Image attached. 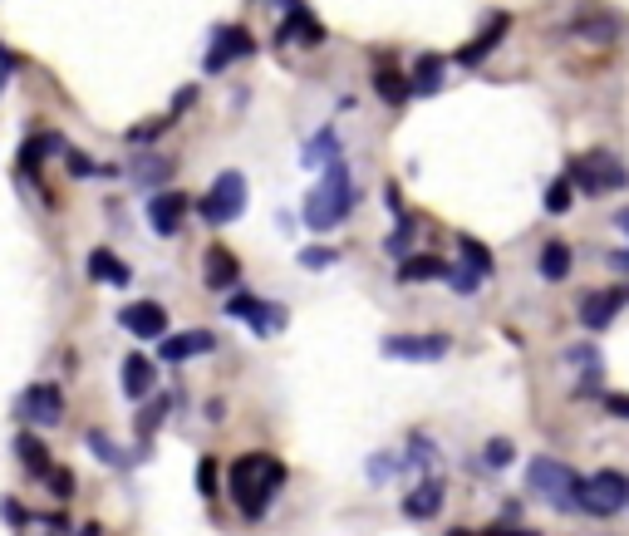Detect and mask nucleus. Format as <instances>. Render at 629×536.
<instances>
[{"label": "nucleus", "instance_id": "1", "mask_svg": "<svg viewBox=\"0 0 629 536\" xmlns=\"http://www.w3.org/2000/svg\"><path fill=\"white\" fill-rule=\"evenodd\" d=\"M281 482H286V468H281L271 453H241V458L231 463V497H236V507H241L251 522L266 517V507H271V497H276Z\"/></svg>", "mask_w": 629, "mask_h": 536}, {"label": "nucleus", "instance_id": "2", "mask_svg": "<svg viewBox=\"0 0 629 536\" xmlns=\"http://www.w3.org/2000/svg\"><path fill=\"white\" fill-rule=\"evenodd\" d=\"M349 207H354L349 168L335 158V163H325V178L315 182V192L305 197V227L310 232H330V227H340L344 217H349Z\"/></svg>", "mask_w": 629, "mask_h": 536}, {"label": "nucleus", "instance_id": "3", "mask_svg": "<svg viewBox=\"0 0 629 536\" xmlns=\"http://www.w3.org/2000/svg\"><path fill=\"white\" fill-rule=\"evenodd\" d=\"M526 482H531V492H536L541 502H551L556 512H571V507H575L580 477H575L566 463H556V458H531V468H526Z\"/></svg>", "mask_w": 629, "mask_h": 536}, {"label": "nucleus", "instance_id": "4", "mask_svg": "<svg viewBox=\"0 0 629 536\" xmlns=\"http://www.w3.org/2000/svg\"><path fill=\"white\" fill-rule=\"evenodd\" d=\"M575 507H585L590 517H615L620 507H629V477L625 473H595L580 477V492H575Z\"/></svg>", "mask_w": 629, "mask_h": 536}, {"label": "nucleus", "instance_id": "5", "mask_svg": "<svg viewBox=\"0 0 629 536\" xmlns=\"http://www.w3.org/2000/svg\"><path fill=\"white\" fill-rule=\"evenodd\" d=\"M566 178H571L580 192L600 197V192H610V187H625L629 173H625V163H620V158H610V153H585V158H571Z\"/></svg>", "mask_w": 629, "mask_h": 536}, {"label": "nucleus", "instance_id": "6", "mask_svg": "<svg viewBox=\"0 0 629 536\" xmlns=\"http://www.w3.org/2000/svg\"><path fill=\"white\" fill-rule=\"evenodd\" d=\"M246 212V178L241 173H222V178L207 187V197H202V217L212 222V227H227Z\"/></svg>", "mask_w": 629, "mask_h": 536}, {"label": "nucleus", "instance_id": "7", "mask_svg": "<svg viewBox=\"0 0 629 536\" xmlns=\"http://www.w3.org/2000/svg\"><path fill=\"white\" fill-rule=\"evenodd\" d=\"M379 350L389 359H408V364H433L453 350V340L448 335H389Z\"/></svg>", "mask_w": 629, "mask_h": 536}, {"label": "nucleus", "instance_id": "8", "mask_svg": "<svg viewBox=\"0 0 629 536\" xmlns=\"http://www.w3.org/2000/svg\"><path fill=\"white\" fill-rule=\"evenodd\" d=\"M118 325L128 335H138V340H163L168 335V310L158 300H133V305L118 310Z\"/></svg>", "mask_w": 629, "mask_h": 536}, {"label": "nucleus", "instance_id": "9", "mask_svg": "<svg viewBox=\"0 0 629 536\" xmlns=\"http://www.w3.org/2000/svg\"><path fill=\"white\" fill-rule=\"evenodd\" d=\"M629 305V286H615V291H590V296L580 300V325L585 330H610L615 325V315Z\"/></svg>", "mask_w": 629, "mask_h": 536}, {"label": "nucleus", "instance_id": "10", "mask_svg": "<svg viewBox=\"0 0 629 536\" xmlns=\"http://www.w3.org/2000/svg\"><path fill=\"white\" fill-rule=\"evenodd\" d=\"M227 315L246 320L256 335H276V330L286 325V310H281V305H266V300H256V296H231L227 300Z\"/></svg>", "mask_w": 629, "mask_h": 536}, {"label": "nucleus", "instance_id": "11", "mask_svg": "<svg viewBox=\"0 0 629 536\" xmlns=\"http://www.w3.org/2000/svg\"><path fill=\"white\" fill-rule=\"evenodd\" d=\"M20 409H25V418H30V423H40V428H55L59 418H64V394H59V384H35V389H25Z\"/></svg>", "mask_w": 629, "mask_h": 536}, {"label": "nucleus", "instance_id": "12", "mask_svg": "<svg viewBox=\"0 0 629 536\" xmlns=\"http://www.w3.org/2000/svg\"><path fill=\"white\" fill-rule=\"evenodd\" d=\"M507 30H512V15H507V10H497V15L487 20V30H482L477 40H467V45L458 50V64H482L492 50H497V45H502V35H507Z\"/></svg>", "mask_w": 629, "mask_h": 536}, {"label": "nucleus", "instance_id": "13", "mask_svg": "<svg viewBox=\"0 0 629 536\" xmlns=\"http://www.w3.org/2000/svg\"><path fill=\"white\" fill-rule=\"evenodd\" d=\"M246 55H251V30L246 25H227V30H217V45L207 55V69L217 74V69H227L231 60H246Z\"/></svg>", "mask_w": 629, "mask_h": 536}, {"label": "nucleus", "instance_id": "14", "mask_svg": "<svg viewBox=\"0 0 629 536\" xmlns=\"http://www.w3.org/2000/svg\"><path fill=\"white\" fill-rule=\"evenodd\" d=\"M212 345H217V335H212V330L163 335V345H158V359H163V364H182V359H192V355H207Z\"/></svg>", "mask_w": 629, "mask_h": 536}, {"label": "nucleus", "instance_id": "15", "mask_svg": "<svg viewBox=\"0 0 629 536\" xmlns=\"http://www.w3.org/2000/svg\"><path fill=\"white\" fill-rule=\"evenodd\" d=\"M202 276H207V291H231L241 281V261L227 246H207V261H202Z\"/></svg>", "mask_w": 629, "mask_h": 536}, {"label": "nucleus", "instance_id": "16", "mask_svg": "<svg viewBox=\"0 0 629 536\" xmlns=\"http://www.w3.org/2000/svg\"><path fill=\"white\" fill-rule=\"evenodd\" d=\"M182 217H187V197H182V192H158V197L148 202V227H153L158 237H172V232L182 227Z\"/></svg>", "mask_w": 629, "mask_h": 536}, {"label": "nucleus", "instance_id": "17", "mask_svg": "<svg viewBox=\"0 0 629 536\" xmlns=\"http://www.w3.org/2000/svg\"><path fill=\"white\" fill-rule=\"evenodd\" d=\"M438 507H443V477H423V482L403 497V517H413V522L438 517Z\"/></svg>", "mask_w": 629, "mask_h": 536}, {"label": "nucleus", "instance_id": "18", "mask_svg": "<svg viewBox=\"0 0 629 536\" xmlns=\"http://www.w3.org/2000/svg\"><path fill=\"white\" fill-rule=\"evenodd\" d=\"M571 30L575 35H590V40H610V35H620V20H615L605 5H580Z\"/></svg>", "mask_w": 629, "mask_h": 536}, {"label": "nucleus", "instance_id": "19", "mask_svg": "<svg viewBox=\"0 0 629 536\" xmlns=\"http://www.w3.org/2000/svg\"><path fill=\"white\" fill-rule=\"evenodd\" d=\"M153 379H158L153 359H143V355L123 359V394H128V399H143V394L153 389Z\"/></svg>", "mask_w": 629, "mask_h": 536}, {"label": "nucleus", "instance_id": "20", "mask_svg": "<svg viewBox=\"0 0 629 536\" xmlns=\"http://www.w3.org/2000/svg\"><path fill=\"white\" fill-rule=\"evenodd\" d=\"M571 241H546L541 246V261H536V271L546 276V281H566L571 276Z\"/></svg>", "mask_w": 629, "mask_h": 536}, {"label": "nucleus", "instance_id": "21", "mask_svg": "<svg viewBox=\"0 0 629 536\" xmlns=\"http://www.w3.org/2000/svg\"><path fill=\"white\" fill-rule=\"evenodd\" d=\"M443 276H448L443 256H403V266H399L403 286H413V281H443Z\"/></svg>", "mask_w": 629, "mask_h": 536}, {"label": "nucleus", "instance_id": "22", "mask_svg": "<svg viewBox=\"0 0 629 536\" xmlns=\"http://www.w3.org/2000/svg\"><path fill=\"white\" fill-rule=\"evenodd\" d=\"M89 276H94V281H104V286H128V276H133V271L118 261L114 251H104V246H99V251H89Z\"/></svg>", "mask_w": 629, "mask_h": 536}, {"label": "nucleus", "instance_id": "23", "mask_svg": "<svg viewBox=\"0 0 629 536\" xmlns=\"http://www.w3.org/2000/svg\"><path fill=\"white\" fill-rule=\"evenodd\" d=\"M443 89V60L438 55H423L408 74V94H438Z\"/></svg>", "mask_w": 629, "mask_h": 536}, {"label": "nucleus", "instance_id": "24", "mask_svg": "<svg viewBox=\"0 0 629 536\" xmlns=\"http://www.w3.org/2000/svg\"><path fill=\"white\" fill-rule=\"evenodd\" d=\"M374 89H379V99H384V104H403V99H408V79H403L389 60L374 64Z\"/></svg>", "mask_w": 629, "mask_h": 536}, {"label": "nucleus", "instance_id": "25", "mask_svg": "<svg viewBox=\"0 0 629 536\" xmlns=\"http://www.w3.org/2000/svg\"><path fill=\"white\" fill-rule=\"evenodd\" d=\"M15 448H20V463H25L35 477H45L50 468H55V463H50V453H45V443H40L35 433H20V438H15Z\"/></svg>", "mask_w": 629, "mask_h": 536}, {"label": "nucleus", "instance_id": "26", "mask_svg": "<svg viewBox=\"0 0 629 536\" xmlns=\"http://www.w3.org/2000/svg\"><path fill=\"white\" fill-rule=\"evenodd\" d=\"M59 138L55 133H40V138H30L25 148H20V173H40V163H45V153H55Z\"/></svg>", "mask_w": 629, "mask_h": 536}, {"label": "nucleus", "instance_id": "27", "mask_svg": "<svg viewBox=\"0 0 629 536\" xmlns=\"http://www.w3.org/2000/svg\"><path fill=\"white\" fill-rule=\"evenodd\" d=\"M571 202H575V182L561 173V178L546 187V212H551V217H561V212H571Z\"/></svg>", "mask_w": 629, "mask_h": 536}, {"label": "nucleus", "instance_id": "28", "mask_svg": "<svg viewBox=\"0 0 629 536\" xmlns=\"http://www.w3.org/2000/svg\"><path fill=\"white\" fill-rule=\"evenodd\" d=\"M163 418H168V399H163V394H158V399H153V404H148V409H143V414H138V438H143V443H148V438H153V428H158V423H163Z\"/></svg>", "mask_w": 629, "mask_h": 536}, {"label": "nucleus", "instance_id": "29", "mask_svg": "<svg viewBox=\"0 0 629 536\" xmlns=\"http://www.w3.org/2000/svg\"><path fill=\"white\" fill-rule=\"evenodd\" d=\"M458 246H462V261H467V266H472V271H477V276H492V256H487V251H482V241L462 237Z\"/></svg>", "mask_w": 629, "mask_h": 536}, {"label": "nucleus", "instance_id": "30", "mask_svg": "<svg viewBox=\"0 0 629 536\" xmlns=\"http://www.w3.org/2000/svg\"><path fill=\"white\" fill-rule=\"evenodd\" d=\"M482 458H487V468H507V463H512V458H516V448H512V443H507V438H492Z\"/></svg>", "mask_w": 629, "mask_h": 536}, {"label": "nucleus", "instance_id": "31", "mask_svg": "<svg viewBox=\"0 0 629 536\" xmlns=\"http://www.w3.org/2000/svg\"><path fill=\"white\" fill-rule=\"evenodd\" d=\"M443 281H448V286H453V291H458V296H472V291H477V281H482V276H477V271H472V266H467V271H453V266H448V276H443Z\"/></svg>", "mask_w": 629, "mask_h": 536}, {"label": "nucleus", "instance_id": "32", "mask_svg": "<svg viewBox=\"0 0 629 536\" xmlns=\"http://www.w3.org/2000/svg\"><path fill=\"white\" fill-rule=\"evenodd\" d=\"M197 492H202V497H212V492H217V463H212V458H202V463H197Z\"/></svg>", "mask_w": 629, "mask_h": 536}, {"label": "nucleus", "instance_id": "33", "mask_svg": "<svg viewBox=\"0 0 629 536\" xmlns=\"http://www.w3.org/2000/svg\"><path fill=\"white\" fill-rule=\"evenodd\" d=\"M566 359H571V364H580L590 379H595V369H600V355H595L590 345H575V350H566Z\"/></svg>", "mask_w": 629, "mask_h": 536}, {"label": "nucleus", "instance_id": "34", "mask_svg": "<svg viewBox=\"0 0 629 536\" xmlns=\"http://www.w3.org/2000/svg\"><path fill=\"white\" fill-rule=\"evenodd\" d=\"M69 173H74V178H89V173H99V168H94L89 153H69Z\"/></svg>", "mask_w": 629, "mask_h": 536}, {"label": "nucleus", "instance_id": "35", "mask_svg": "<svg viewBox=\"0 0 629 536\" xmlns=\"http://www.w3.org/2000/svg\"><path fill=\"white\" fill-rule=\"evenodd\" d=\"M45 477H50V487H55V497H69V492H74V477L64 473V468H50V473H45Z\"/></svg>", "mask_w": 629, "mask_h": 536}, {"label": "nucleus", "instance_id": "36", "mask_svg": "<svg viewBox=\"0 0 629 536\" xmlns=\"http://www.w3.org/2000/svg\"><path fill=\"white\" fill-rule=\"evenodd\" d=\"M300 266H335V251H300Z\"/></svg>", "mask_w": 629, "mask_h": 536}, {"label": "nucleus", "instance_id": "37", "mask_svg": "<svg viewBox=\"0 0 629 536\" xmlns=\"http://www.w3.org/2000/svg\"><path fill=\"white\" fill-rule=\"evenodd\" d=\"M168 173H172V168L163 163V158H158V163H143V173H138V182H163Z\"/></svg>", "mask_w": 629, "mask_h": 536}, {"label": "nucleus", "instance_id": "38", "mask_svg": "<svg viewBox=\"0 0 629 536\" xmlns=\"http://www.w3.org/2000/svg\"><path fill=\"white\" fill-rule=\"evenodd\" d=\"M605 414L629 418V394H605Z\"/></svg>", "mask_w": 629, "mask_h": 536}, {"label": "nucleus", "instance_id": "39", "mask_svg": "<svg viewBox=\"0 0 629 536\" xmlns=\"http://www.w3.org/2000/svg\"><path fill=\"white\" fill-rule=\"evenodd\" d=\"M605 261H610L615 271H629V251H605Z\"/></svg>", "mask_w": 629, "mask_h": 536}, {"label": "nucleus", "instance_id": "40", "mask_svg": "<svg viewBox=\"0 0 629 536\" xmlns=\"http://www.w3.org/2000/svg\"><path fill=\"white\" fill-rule=\"evenodd\" d=\"M487 536H541V532H516V527H492Z\"/></svg>", "mask_w": 629, "mask_h": 536}, {"label": "nucleus", "instance_id": "41", "mask_svg": "<svg viewBox=\"0 0 629 536\" xmlns=\"http://www.w3.org/2000/svg\"><path fill=\"white\" fill-rule=\"evenodd\" d=\"M615 222H620V232H629V207L620 212V217H615Z\"/></svg>", "mask_w": 629, "mask_h": 536}, {"label": "nucleus", "instance_id": "42", "mask_svg": "<svg viewBox=\"0 0 629 536\" xmlns=\"http://www.w3.org/2000/svg\"><path fill=\"white\" fill-rule=\"evenodd\" d=\"M453 536H467V532H453Z\"/></svg>", "mask_w": 629, "mask_h": 536}]
</instances>
